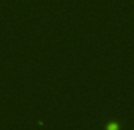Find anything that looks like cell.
<instances>
[{
	"label": "cell",
	"mask_w": 134,
	"mask_h": 130,
	"mask_svg": "<svg viewBox=\"0 0 134 130\" xmlns=\"http://www.w3.org/2000/svg\"><path fill=\"white\" fill-rule=\"evenodd\" d=\"M108 130H118V124L115 123H111L108 124V128H107Z\"/></svg>",
	"instance_id": "6da1fadb"
}]
</instances>
